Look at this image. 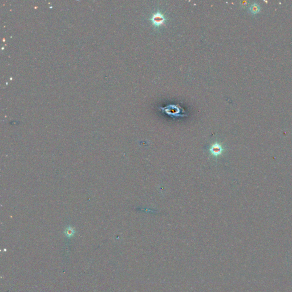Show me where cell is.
Returning a JSON list of instances; mask_svg holds the SVG:
<instances>
[{"instance_id": "5", "label": "cell", "mask_w": 292, "mask_h": 292, "mask_svg": "<svg viewBox=\"0 0 292 292\" xmlns=\"http://www.w3.org/2000/svg\"><path fill=\"white\" fill-rule=\"evenodd\" d=\"M72 234H73V231H72V229L70 230V229H69L68 230H67V231H66V234H67V236H72Z\"/></svg>"}, {"instance_id": "3", "label": "cell", "mask_w": 292, "mask_h": 292, "mask_svg": "<svg viewBox=\"0 0 292 292\" xmlns=\"http://www.w3.org/2000/svg\"><path fill=\"white\" fill-rule=\"evenodd\" d=\"M223 149L221 146L219 144H214L211 148L210 151L211 153L214 156H218L222 152Z\"/></svg>"}, {"instance_id": "2", "label": "cell", "mask_w": 292, "mask_h": 292, "mask_svg": "<svg viewBox=\"0 0 292 292\" xmlns=\"http://www.w3.org/2000/svg\"><path fill=\"white\" fill-rule=\"evenodd\" d=\"M151 21L154 26L159 27L164 24V22L166 21V18L162 13L157 12L152 14Z\"/></svg>"}, {"instance_id": "4", "label": "cell", "mask_w": 292, "mask_h": 292, "mask_svg": "<svg viewBox=\"0 0 292 292\" xmlns=\"http://www.w3.org/2000/svg\"><path fill=\"white\" fill-rule=\"evenodd\" d=\"M260 9L261 7L260 5L256 2H254L252 5H251L249 10L251 13L256 14L260 12Z\"/></svg>"}, {"instance_id": "1", "label": "cell", "mask_w": 292, "mask_h": 292, "mask_svg": "<svg viewBox=\"0 0 292 292\" xmlns=\"http://www.w3.org/2000/svg\"><path fill=\"white\" fill-rule=\"evenodd\" d=\"M162 110L164 111L167 115L174 118L175 117L185 116V111L178 104H169L164 107H160Z\"/></svg>"}]
</instances>
